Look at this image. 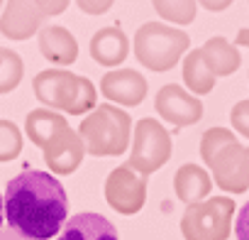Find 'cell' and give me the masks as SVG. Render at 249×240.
I'll use <instances>...</instances> for the list:
<instances>
[{"mask_svg": "<svg viewBox=\"0 0 249 240\" xmlns=\"http://www.w3.org/2000/svg\"><path fill=\"white\" fill-rule=\"evenodd\" d=\"M188 35L166 22H144L132 40L137 61L157 74L174 69L188 54Z\"/></svg>", "mask_w": 249, "mask_h": 240, "instance_id": "cell-4", "label": "cell"}, {"mask_svg": "<svg viewBox=\"0 0 249 240\" xmlns=\"http://www.w3.org/2000/svg\"><path fill=\"white\" fill-rule=\"evenodd\" d=\"M3 218H5V201H3V194H0V230H3Z\"/></svg>", "mask_w": 249, "mask_h": 240, "instance_id": "cell-30", "label": "cell"}, {"mask_svg": "<svg viewBox=\"0 0 249 240\" xmlns=\"http://www.w3.org/2000/svg\"><path fill=\"white\" fill-rule=\"evenodd\" d=\"M32 91L39 103L56 113L81 115L95 108L98 91L90 79L64 71V69H44L32 79Z\"/></svg>", "mask_w": 249, "mask_h": 240, "instance_id": "cell-2", "label": "cell"}, {"mask_svg": "<svg viewBox=\"0 0 249 240\" xmlns=\"http://www.w3.org/2000/svg\"><path fill=\"white\" fill-rule=\"evenodd\" d=\"M0 13H3V3H0Z\"/></svg>", "mask_w": 249, "mask_h": 240, "instance_id": "cell-32", "label": "cell"}, {"mask_svg": "<svg viewBox=\"0 0 249 240\" xmlns=\"http://www.w3.org/2000/svg\"><path fill=\"white\" fill-rule=\"evenodd\" d=\"M208 167L213 172V181L222 191L242 194L249 189V155L247 147H242L239 142L222 147Z\"/></svg>", "mask_w": 249, "mask_h": 240, "instance_id": "cell-9", "label": "cell"}, {"mask_svg": "<svg viewBox=\"0 0 249 240\" xmlns=\"http://www.w3.org/2000/svg\"><path fill=\"white\" fill-rule=\"evenodd\" d=\"M171 150L174 145L166 128L154 118H142L132 133V152L127 164L142 177H149L169 162Z\"/></svg>", "mask_w": 249, "mask_h": 240, "instance_id": "cell-6", "label": "cell"}, {"mask_svg": "<svg viewBox=\"0 0 249 240\" xmlns=\"http://www.w3.org/2000/svg\"><path fill=\"white\" fill-rule=\"evenodd\" d=\"M78 8H81L83 13H88V15H103V13H107V10L112 8V3H110V0H103V3H90V0H81Z\"/></svg>", "mask_w": 249, "mask_h": 240, "instance_id": "cell-26", "label": "cell"}, {"mask_svg": "<svg viewBox=\"0 0 249 240\" xmlns=\"http://www.w3.org/2000/svg\"><path fill=\"white\" fill-rule=\"evenodd\" d=\"M234 211L237 206L230 196H210L186 208L181 233L186 240H227Z\"/></svg>", "mask_w": 249, "mask_h": 240, "instance_id": "cell-5", "label": "cell"}, {"mask_svg": "<svg viewBox=\"0 0 249 240\" xmlns=\"http://www.w3.org/2000/svg\"><path fill=\"white\" fill-rule=\"evenodd\" d=\"M25 74V61L15 49H3V64H0V96L10 93L20 86Z\"/></svg>", "mask_w": 249, "mask_h": 240, "instance_id": "cell-21", "label": "cell"}, {"mask_svg": "<svg viewBox=\"0 0 249 240\" xmlns=\"http://www.w3.org/2000/svg\"><path fill=\"white\" fill-rule=\"evenodd\" d=\"M230 123H232L234 133L249 138V98H244V100H239V103L232 105V110H230Z\"/></svg>", "mask_w": 249, "mask_h": 240, "instance_id": "cell-24", "label": "cell"}, {"mask_svg": "<svg viewBox=\"0 0 249 240\" xmlns=\"http://www.w3.org/2000/svg\"><path fill=\"white\" fill-rule=\"evenodd\" d=\"M234 235H237V240H249V201H247V203L237 211Z\"/></svg>", "mask_w": 249, "mask_h": 240, "instance_id": "cell-25", "label": "cell"}, {"mask_svg": "<svg viewBox=\"0 0 249 240\" xmlns=\"http://www.w3.org/2000/svg\"><path fill=\"white\" fill-rule=\"evenodd\" d=\"M3 201L10 230L27 240H52L69 220L66 189L52 172H20L8 181Z\"/></svg>", "mask_w": 249, "mask_h": 240, "instance_id": "cell-1", "label": "cell"}, {"mask_svg": "<svg viewBox=\"0 0 249 240\" xmlns=\"http://www.w3.org/2000/svg\"><path fill=\"white\" fill-rule=\"evenodd\" d=\"M154 108L159 113L161 120L171 123L174 128H188L196 125L203 118V103L198 96L188 93L183 86L178 83H166L159 88L157 98H154Z\"/></svg>", "mask_w": 249, "mask_h": 240, "instance_id": "cell-8", "label": "cell"}, {"mask_svg": "<svg viewBox=\"0 0 249 240\" xmlns=\"http://www.w3.org/2000/svg\"><path fill=\"white\" fill-rule=\"evenodd\" d=\"M183 81L188 86V93H198V96L210 93L215 88V74L205 66L200 49H191L183 57Z\"/></svg>", "mask_w": 249, "mask_h": 240, "instance_id": "cell-19", "label": "cell"}, {"mask_svg": "<svg viewBox=\"0 0 249 240\" xmlns=\"http://www.w3.org/2000/svg\"><path fill=\"white\" fill-rule=\"evenodd\" d=\"M22 130L8 118H0V162H13L22 152Z\"/></svg>", "mask_w": 249, "mask_h": 240, "instance_id": "cell-22", "label": "cell"}, {"mask_svg": "<svg viewBox=\"0 0 249 240\" xmlns=\"http://www.w3.org/2000/svg\"><path fill=\"white\" fill-rule=\"evenodd\" d=\"M44 20H47V13H44L42 0H35V3H22V0L15 3L13 0V3L3 5V13H0V32L8 40L25 42L32 35H39Z\"/></svg>", "mask_w": 249, "mask_h": 240, "instance_id": "cell-10", "label": "cell"}, {"mask_svg": "<svg viewBox=\"0 0 249 240\" xmlns=\"http://www.w3.org/2000/svg\"><path fill=\"white\" fill-rule=\"evenodd\" d=\"M154 10L171 25H191L196 20L198 5L191 0H159L154 3Z\"/></svg>", "mask_w": 249, "mask_h": 240, "instance_id": "cell-20", "label": "cell"}, {"mask_svg": "<svg viewBox=\"0 0 249 240\" xmlns=\"http://www.w3.org/2000/svg\"><path fill=\"white\" fill-rule=\"evenodd\" d=\"M66 128H69L66 115L56 113V110H49V108H35L25 118V133H27L30 142L37 145L39 150H44L47 142Z\"/></svg>", "mask_w": 249, "mask_h": 240, "instance_id": "cell-17", "label": "cell"}, {"mask_svg": "<svg viewBox=\"0 0 249 240\" xmlns=\"http://www.w3.org/2000/svg\"><path fill=\"white\" fill-rule=\"evenodd\" d=\"M42 152H44V162H47L49 172L56 177V174H73L83 162L86 147H83L78 130L66 128L59 135H54Z\"/></svg>", "mask_w": 249, "mask_h": 240, "instance_id": "cell-12", "label": "cell"}, {"mask_svg": "<svg viewBox=\"0 0 249 240\" xmlns=\"http://www.w3.org/2000/svg\"><path fill=\"white\" fill-rule=\"evenodd\" d=\"M130 54V37L120 27H103L90 37V57L105 69L120 66Z\"/></svg>", "mask_w": 249, "mask_h": 240, "instance_id": "cell-14", "label": "cell"}, {"mask_svg": "<svg viewBox=\"0 0 249 240\" xmlns=\"http://www.w3.org/2000/svg\"><path fill=\"white\" fill-rule=\"evenodd\" d=\"M232 142H239V140H237V135H234L232 130H227V128H210V130H205L203 138H200V157H203V162L210 164L213 157H215L222 147H227V145H232Z\"/></svg>", "mask_w": 249, "mask_h": 240, "instance_id": "cell-23", "label": "cell"}, {"mask_svg": "<svg viewBox=\"0 0 249 240\" xmlns=\"http://www.w3.org/2000/svg\"><path fill=\"white\" fill-rule=\"evenodd\" d=\"M200 52H203L205 66L215 74V79H217V76H230V74H234V71L239 69V64H242V57H239L237 47L230 44V42H227L225 37H220V35L205 40V44L200 47Z\"/></svg>", "mask_w": 249, "mask_h": 240, "instance_id": "cell-18", "label": "cell"}, {"mask_svg": "<svg viewBox=\"0 0 249 240\" xmlns=\"http://www.w3.org/2000/svg\"><path fill=\"white\" fill-rule=\"evenodd\" d=\"M247 155H249V147H247Z\"/></svg>", "mask_w": 249, "mask_h": 240, "instance_id": "cell-33", "label": "cell"}, {"mask_svg": "<svg viewBox=\"0 0 249 240\" xmlns=\"http://www.w3.org/2000/svg\"><path fill=\"white\" fill-rule=\"evenodd\" d=\"M0 64H3V47H0Z\"/></svg>", "mask_w": 249, "mask_h": 240, "instance_id": "cell-31", "label": "cell"}, {"mask_svg": "<svg viewBox=\"0 0 249 240\" xmlns=\"http://www.w3.org/2000/svg\"><path fill=\"white\" fill-rule=\"evenodd\" d=\"M174 189H176V196L186 206H196L208 199L213 181H210V174L200 164H183L174 174Z\"/></svg>", "mask_w": 249, "mask_h": 240, "instance_id": "cell-16", "label": "cell"}, {"mask_svg": "<svg viewBox=\"0 0 249 240\" xmlns=\"http://www.w3.org/2000/svg\"><path fill=\"white\" fill-rule=\"evenodd\" d=\"M39 52L47 61L56 66H71L78 59V42L76 37L61 25H47L37 35Z\"/></svg>", "mask_w": 249, "mask_h": 240, "instance_id": "cell-13", "label": "cell"}, {"mask_svg": "<svg viewBox=\"0 0 249 240\" xmlns=\"http://www.w3.org/2000/svg\"><path fill=\"white\" fill-rule=\"evenodd\" d=\"M203 8L205 10H213V13H220V10H227L230 3H210V0H208V3H203Z\"/></svg>", "mask_w": 249, "mask_h": 240, "instance_id": "cell-28", "label": "cell"}, {"mask_svg": "<svg viewBox=\"0 0 249 240\" xmlns=\"http://www.w3.org/2000/svg\"><path fill=\"white\" fill-rule=\"evenodd\" d=\"M0 240H27V238L18 235L15 230H0Z\"/></svg>", "mask_w": 249, "mask_h": 240, "instance_id": "cell-29", "label": "cell"}, {"mask_svg": "<svg viewBox=\"0 0 249 240\" xmlns=\"http://www.w3.org/2000/svg\"><path fill=\"white\" fill-rule=\"evenodd\" d=\"M54 240H120L117 228L100 213H76Z\"/></svg>", "mask_w": 249, "mask_h": 240, "instance_id": "cell-15", "label": "cell"}, {"mask_svg": "<svg viewBox=\"0 0 249 240\" xmlns=\"http://www.w3.org/2000/svg\"><path fill=\"white\" fill-rule=\"evenodd\" d=\"M147 79L135 69H112L100 79V93L117 105H140L147 98Z\"/></svg>", "mask_w": 249, "mask_h": 240, "instance_id": "cell-11", "label": "cell"}, {"mask_svg": "<svg viewBox=\"0 0 249 240\" xmlns=\"http://www.w3.org/2000/svg\"><path fill=\"white\" fill-rule=\"evenodd\" d=\"M234 47H249V27H242L234 37Z\"/></svg>", "mask_w": 249, "mask_h": 240, "instance_id": "cell-27", "label": "cell"}, {"mask_svg": "<svg viewBox=\"0 0 249 240\" xmlns=\"http://www.w3.org/2000/svg\"><path fill=\"white\" fill-rule=\"evenodd\" d=\"M105 201L122 216L140 213L147 201V177H142L130 164L115 167L105 179Z\"/></svg>", "mask_w": 249, "mask_h": 240, "instance_id": "cell-7", "label": "cell"}, {"mask_svg": "<svg viewBox=\"0 0 249 240\" xmlns=\"http://www.w3.org/2000/svg\"><path fill=\"white\" fill-rule=\"evenodd\" d=\"M78 135L83 140L86 155H93V157L122 155L130 147L132 118L130 113H124L122 108L112 103H100L83 118Z\"/></svg>", "mask_w": 249, "mask_h": 240, "instance_id": "cell-3", "label": "cell"}]
</instances>
